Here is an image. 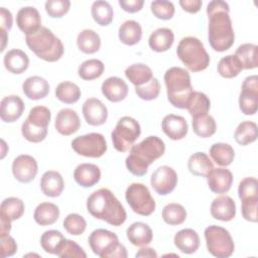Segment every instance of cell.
Wrapping results in <instances>:
<instances>
[{"instance_id":"cell-1","label":"cell","mask_w":258,"mask_h":258,"mask_svg":"<svg viewBox=\"0 0 258 258\" xmlns=\"http://www.w3.org/2000/svg\"><path fill=\"white\" fill-rule=\"evenodd\" d=\"M229 11V4L222 0L211 1L207 5L209 43L214 50L219 52L228 50L235 40Z\"/></svg>"},{"instance_id":"cell-2","label":"cell","mask_w":258,"mask_h":258,"mask_svg":"<svg viewBox=\"0 0 258 258\" xmlns=\"http://www.w3.org/2000/svg\"><path fill=\"white\" fill-rule=\"evenodd\" d=\"M87 210L96 219L119 227L125 223L127 214L116 196L109 188H100L87 199Z\"/></svg>"},{"instance_id":"cell-3","label":"cell","mask_w":258,"mask_h":258,"mask_svg":"<svg viewBox=\"0 0 258 258\" xmlns=\"http://www.w3.org/2000/svg\"><path fill=\"white\" fill-rule=\"evenodd\" d=\"M165 151V144L157 136H148L130 148L125 164L127 169L136 176L146 174L148 167Z\"/></svg>"},{"instance_id":"cell-4","label":"cell","mask_w":258,"mask_h":258,"mask_svg":"<svg viewBox=\"0 0 258 258\" xmlns=\"http://www.w3.org/2000/svg\"><path fill=\"white\" fill-rule=\"evenodd\" d=\"M167 99L178 109H186L187 102L194 92L188 72L179 67L169 68L164 74Z\"/></svg>"},{"instance_id":"cell-5","label":"cell","mask_w":258,"mask_h":258,"mask_svg":"<svg viewBox=\"0 0 258 258\" xmlns=\"http://www.w3.org/2000/svg\"><path fill=\"white\" fill-rule=\"evenodd\" d=\"M25 41L28 48L36 56L48 62L58 60L64 51L61 40L50 29L44 26H41L35 33L26 35Z\"/></svg>"},{"instance_id":"cell-6","label":"cell","mask_w":258,"mask_h":258,"mask_svg":"<svg viewBox=\"0 0 258 258\" xmlns=\"http://www.w3.org/2000/svg\"><path fill=\"white\" fill-rule=\"evenodd\" d=\"M176 54L182 63L194 73L202 72L210 64V55L203 42L194 36L183 37L179 41Z\"/></svg>"},{"instance_id":"cell-7","label":"cell","mask_w":258,"mask_h":258,"mask_svg":"<svg viewBox=\"0 0 258 258\" xmlns=\"http://www.w3.org/2000/svg\"><path fill=\"white\" fill-rule=\"evenodd\" d=\"M88 242L93 253L101 258H126L128 256L125 246L119 243L117 235L109 230H94Z\"/></svg>"},{"instance_id":"cell-8","label":"cell","mask_w":258,"mask_h":258,"mask_svg":"<svg viewBox=\"0 0 258 258\" xmlns=\"http://www.w3.org/2000/svg\"><path fill=\"white\" fill-rule=\"evenodd\" d=\"M51 119L50 110L45 106H35L30 109L26 120L21 125L23 137L32 143L45 139L48 124Z\"/></svg>"},{"instance_id":"cell-9","label":"cell","mask_w":258,"mask_h":258,"mask_svg":"<svg viewBox=\"0 0 258 258\" xmlns=\"http://www.w3.org/2000/svg\"><path fill=\"white\" fill-rule=\"evenodd\" d=\"M141 134V127L138 121L130 116H124L119 119L111 138L115 149L119 152L128 151Z\"/></svg>"},{"instance_id":"cell-10","label":"cell","mask_w":258,"mask_h":258,"mask_svg":"<svg viewBox=\"0 0 258 258\" xmlns=\"http://www.w3.org/2000/svg\"><path fill=\"white\" fill-rule=\"evenodd\" d=\"M206 245L209 253L218 258L230 257L235 250L233 238L228 230L212 225L205 230Z\"/></svg>"},{"instance_id":"cell-11","label":"cell","mask_w":258,"mask_h":258,"mask_svg":"<svg viewBox=\"0 0 258 258\" xmlns=\"http://www.w3.org/2000/svg\"><path fill=\"white\" fill-rule=\"evenodd\" d=\"M125 199L132 211L140 216H150L155 211V201L148 187L140 182H132L128 185Z\"/></svg>"},{"instance_id":"cell-12","label":"cell","mask_w":258,"mask_h":258,"mask_svg":"<svg viewBox=\"0 0 258 258\" xmlns=\"http://www.w3.org/2000/svg\"><path fill=\"white\" fill-rule=\"evenodd\" d=\"M72 148L82 156L98 158L107 151V142L101 133L93 132L76 137L72 141Z\"/></svg>"},{"instance_id":"cell-13","label":"cell","mask_w":258,"mask_h":258,"mask_svg":"<svg viewBox=\"0 0 258 258\" xmlns=\"http://www.w3.org/2000/svg\"><path fill=\"white\" fill-rule=\"evenodd\" d=\"M239 108L245 115H254L258 109V77H247L239 96Z\"/></svg>"},{"instance_id":"cell-14","label":"cell","mask_w":258,"mask_h":258,"mask_svg":"<svg viewBox=\"0 0 258 258\" xmlns=\"http://www.w3.org/2000/svg\"><path fill=\"white\" fill-rule=\"evenodd\" d=\"M150 184L156 194L166 196L174 190L177 184V173L172 167L161 165L151 174Z\"/></svg>"},{"instance_id":"cell-15","label":"cell","mask_w":258,"mask_h":258,"mask_svg":"<svg viewBox=\"0 0 258 258\" xmlns=\"http://www.w3.org/2000/svg\"><path fill=\"white\" fill-rule=\"evenodd\" d=\"M38 165L34 157L28 154L18 155L12 162V173L14 177L22 183L33 180L37 174Z\"/></svg>"},{"instance_id":"cell-16","label":"cell","mask_w":258,"mask_h":258,"mask_svg":"<svg viewBox=\"0 0 258 258\" xmlns=\"http://www.w3.org/2000/svg\"><path fill=\"white\" fill-rule=\"evenodd\" d=\"M16 24L25 35L35 33L41 28V17L38 10L33 6L20 8L16 14Z\"/></svg>"},{"instance_id":"cell-17","label":"cell","mask_w":258,"mask_h":258,"mask_svg":"<svg viewBox=\"0 0 258 258\" xmlns=\"http://www.w3.org/2000/svg\"><path fill=\"white\" fill-rule=\"evenodd\" d=\"M82 112L86 122L91 126H101L108 118V109L97 98H89L82 107Z\"/></svg>"},{"instance_id":"cell-18","label":"cell","mask_w":258,"mask_h":258,"mask_svg":"<svg viewBox=\"0 0 258 258\" xmlns=\"http://www.w3.org/2000/svg\"><path fill=\"white\" fill-rule=\"evenodd\" d=\"M54 127L60 135L69 136L76 133L80 129L81 120L75 110L63 108L56 114Z\"/></svg>"},{"instance_id":"cell-19","label":"cell","mask_w":258,"mask_h":258,"mask_svg":"<svg viewBox=\"0 0 258 258\" xmlns=\"http://www.w3.org/2000/svg\"><path fill=\"white\" fill-rule=\"evenodd\" d=\"M25 106L22 99L17 95H9L1 100L0 117L3 122L13 123L18 120L23 112Z\"/></svg>"},{"instance_id":"cell-20","label":"cell","mask_w":258,"mask_h":258,"mask_svg":"<svg viewBox=\"0 0 258 258\" xmlns=\"http://www.w3.org/2000/svg\"><path fill=\"white\" fill-rule=\"evenodd\" d=\"M211 215L214 219L219 221H232L236 216V204L234 200L225 195L217 197L212 202Z\"/></svg>"},{"instance_id":"cell-21","label":"cell","mask_w":258,"mask_h":258,"mask_svg":"<svg viewBox=\"0 0 258 258\" xmlns=\"http://www.w3.org/2000/svg\"><path fill=\"white\" fill-rule=\"evenodd\" d=\"M162 131L171 140H180L185 137L188 131L186 120L179 115L168 114L164 116L161 122Z\"/></svg>"},{"instance_id":"cell-22","label":"cell","mask_w":258,"mask_h":258,"mask_svg":"<svg viewBox=\"0 0 258 258\" xmlns=\"http://www.w3.org/2000/svg\"><path fill=\"white\" fill-rule=\"evenodd\" d=\"M209 188L215 194H225L230 190L233 183L232 172L224 167L213 168L207 176Z\"/></svg>"},{"instance_id":"cell-23","label":"cell","mask_w":258,"mask_h":258,"mask_svg":"<svg viewBox=\"0 0 258 258\" xmlns=\"http://www.w3.org/2000/svg\"><path fill=\"white\" fill-rule=\"evenodd\" d=\"M102 94L113 103L123 101L128 95V86L124 80L118 77L106 79L101 87Z\"/></svg>"},{"instance_id":"cell-24","label":"cell","mask_w":258,"mask_h":258,"mask_svg":"<svg viewBox=\"0 0 258 258\" xmlns=\"http://www.w3.org/2000/svg\"><path fill=\"white\" fill-rule=\"evenodd\" d=\"M75 181L83 187H91L97 184L101 178V170L94 163H81L74 171Z\"/></svg>"},{"instance_id":"cell-25","label":"cell","mask_w":258,"mask_h":258,"mask_svg":"<svg viewBox=\"0 0 258 258\" xmlns=\"http://www.w3.org/2000/svg\"><path fill=\"white\" fill-rule=\"evenodd\" d=\"M40 188L46 197H59L64 188V182L61 174L55 170L45 171L40 179Z\"/></svg>"},{"instance_id":"cell-26","label":"cell","mask_w":258,"mask_h":258,"mask_svg":"<svg viewBox=\"0 0 258 258\" xmlns=\"http://www.w3.org/2000/svg\"><path fill=\"white\" fill-rule=\"evenodd\" d=\"M22 91L28 99L40 100L48 95L49 84L45 79L39 76H32L23 82Z\"/></svg>"},{"instance_id":"cell-27","label":"cell","mask_w":258,"mask_h":258,"mask_svg":"<svg viewBox=\"0 0 258 258\" xmlns=\"http://www.w3.org/2000/svg\"><path fill=\"white\" fill-rule=\"evenodd\" d=\"M126 235L129 242L138 247H143L150 244L153 239L151 228L143 222H135L131 224L126 230Z\"/></svg>"},{"instance_id":"cell-28","label":"cell","mask_w":258,"mask_h":258,"mask_svg":"<svg viewBox=\"0 0 258 258\" xmlns=\"http://www.w3.org/2000/svg\"><path fill=\"white\" fill-rule=\"evenodd\" d=\"M175 247L184 254H192L200 247L199 234L189 228L178 231L173 238Z\"/></svg>"},{"instance_id":"cell-29","label":"cell","mask_w":258,"mask_h":258,"mask_svg":"<svg viewBox=\"0 0 258 258\" xmlns=\"http://www.w3.org/2000/svg\"><path fill=\"white\" fill-rule=\"evenodd\" d=\"M3 62L8 72L14 75H20L27 70L29 66V58L23 50L14 48L5 53Z\"/></svg>"},{"instance_id":"cell-30","label":"cell","mask_w":258,"mask_h":258,"mask_svg":"<svg viewBox=\"0 0 258 258\" xmlns=\"http://www.w3.org/2000/svg\"><path fill=\"white\" fill-rule=\"evenodd\" d=\"M174 41V34L171 29L167 27H160L155 29L148 38L149 47L156 52H163L168 50Z\"/></svg>"},{"instance_id":"cell-31","label":"cell","mask_w":258,"mask_h":258,"mask_svg":"<svg viewBox=\"0 0 258 258\" xmlns=\"http://www.w3.org/2000/svg\"><path fill=\"white\" fill-rule=\"evenodd\" d=\"M187 168L196 176L207 177L214 168V164L205 152H196L189 156Z\"/></svg>"},{"instance_id":"cell-32","label":"cell","mask_w":258,"mask_h":258,"mask_svg":"<svg viewBox=\"0 0 258 258\" xmlns=\"http://www.w3.org/2000/svg\"><path fill=\"white\" fill-rule=\"evenodd\" d=\"M59 217V209L56 205L48 202L40 203L34 210V221L40 226L54 224Z\"/></svg>"},{"instance_id":"cell-33","label":"cell","mask_w":258,"mask_h":258,"mask_svg":"<svg viewBox=\"0 0 258 258\" xmlns=\"http://www.w3.org/2000/svg\"><path fill=\"white\" fill-rule=\"evenodd\" d=\"M118 36L122 43L126 45H135L142 37L141 25L135 20H126L120 25Z\"/></svg>"},{"instance_id":"cell-34","label":"cell","mask_w":258,"mask_h":258,"mask_svg":"<svg viewBox=\"0 0 258 258\" xmlns=\"http://www.w3.org/2000/svg\"><path fill=\"white\" fill-rule=\"evenodd\" d=\"M77 45L84 53H95L101 47L100 35L92 29H84L78 34Z\"/></svg>"},{"instance_id":"cell-35","label":"cell","mask_w":258,"mask_h":258,"mask_svg":"<svg viewBox=\"0 0 258 258\" xmlns=\"http://www.w3.org/2000/svg\"><path fill=\"white\" fill-rule=\"evenodd\" d=\"M211 108L209 97L202 92L194 91L189 97L186 109L192 118H197L208 114Z\"/></svg>"},{"instance_id":"cell-36","label":"cell","mask_w":258,"mask_h":258,"mask_svg":"<svg viewBox=\"0 0 258 258\" xmlns=\"http://www.w3.org/2000/svg\"><path fill=\"white\" fill-rule=\"evenodd\" d=\"M243 70H253L258 67V46L253 43L241 44L235 52Z\"/></svg>"},{"instance_id":"cell-37","label":"cell","mask_w":258,"mask_h":258,"mask_svg":"<svg viewBox=\"0 0 258 258\" xmlns=\"http://www.w3.org/2000/svg\"><path fill=\"white\" fill-rule=\"evenodd\" d=\"M125 76L135 87L142 86L153 78L151 69L144 63H133L129 66L125 70Z\"/></svg>"},{"instance_id":"cell-38","label":"cell","mask_w":258,"mask_h":258,"mask_svg":"<svg viewBox=\"0 0 258 258\" xmlns=\"http://www.w3.org/2000/svg\"><path fill=\"white\" fill-rule=\"evenodd\" d=\"M210 156L218 165L228 166L234 160L235 151L230 144L218 142L211 146Z\"/></svg>"},{"instance_id":"cell-39","label":"cell","mask_w":258,"mask_h":258,"mask_svg":"<svg viewBox=\"0 0 258 258\" xmlns=\"http://www.w3.org/2000/svg\"><path fill=\"white\" fill-rule=\"evenodd\" d=\"M258 137V128L257 124L253 121H243L241 122L235 132L234 138L236 142L242 146L248 145L254 142Z\"/></svg>"},{"instance_id":"cell-40","label":"cell","mask_w":258,"mask_h":258,"mask_svg":"<svg viewBox=\"0 0 258 258\" xmlns=\"http://www.w3.org/2000/svg\"><path fill=\"white\" fill-rule=\"evenodd\" d=\"M91 14L93 19L101 26L109 25L114 18V11L109 2L98 0L93 2L91 7Z\"/></svg>"},{"instance_id":"cell-41","label":"cell","mask_w":258,"mask_h":258,"mask_svg":"<svg viewBox=\"0 0 258 258\" xmlns=\"http://www.w3.org/2000/svg\"><path fill=\"white\" fill-rule=\"evenodd\" d=\"M25 206L21 199L10 197L2 201L0 206V216H4L10 221L18 220L24 214Z\"/></svg>"},{"instance_id":"cell-42","label":"cell","mask_w":258,"mask_h":258,"mask_svg":"<svg viewBox=\"0 0 258 258\" xmlns=\"http://www.w3.org/2000/svg\"><path fill=\"white\" fill-rule=\"evenodd\" d=\"M55 97L64 104H74L81 98L82 92L78 85L72 82H61L55 88Z\"/></svg>"},{"instance_id":"cell-43","label":"cell","mask_w":258,"mask_h":258,"mask_svg":"<svg viewBox=\"0 0 258 258\" xmlns=\"http://www.w3.org/2000/svg\"><path fill=\"white\" fill-rule=\"evenodd\" d=\"M192 130L196 135L202 138H208L213 136L217 130V124L214 119L209 114L192 118Z\"/></svg>"},{"instance_id":"cell-44","label":"cell","mask_w":258,"mask_h":258,"mask_svg":"<svg viewBox=\"0 0 258 258\" xmlns=\"http://www.w3.org/2000/svg\"><path fill=\"white\" fill-rule=\"evenodd\" d=\"M105 70L104 63L97 58H91L83 61L79 69L78 75L81 79L85 81H92L100 78Z\"/></svg>"},{"instance_id":"cell-45","label":"cell","mask_w":258,"mask_h":258,"mask_svg":"<svg viewBox=\"0 0 258 258\" xmlns=\"http://www.w3.org/2000/svg\"><path fill=\"white\" fill-rule=\"evenodd\" d=\"M242 70L243 67L235 54H228L222 57L218 63V73L226 79L237 77Z\"/></svg>"},{"instance_id":"cell-46","label":"cell","mask_w":258,"mask_h":258,"mask_svg":"<svg viewBox=\"0 0 258 258\" xmlns=\"http://www.w3.org/2000/svg\"><path fill=\"white\" fill-rule=\"evenodd\" d=\"M162 219L163 221L170 225L176 226L182 224L186 219V211L180 204L170 203L167 204L162 210Z\"/></svg>"},{"instance_id":"cell-47","label":"cell","mask_w":258,"mask_h":258,"mask_svg":"<svg viewBox=\"0 0 258 258\" xmlns=\"http://www.w3.org/2000/svg\"><path fill=\"white\" fill-rule=\"evenodd\" d=\"M64 236L57 230L45 231L40 237V245L42 249L49 254H55L58 246L64 240Z\"/></svg>"},{"instance_id":"cell-48","label":"cell","mask_w":258,"mask_h":258,"mask_svg":"<svg viewBox=\"0 0 258 258\" xmlns=\"http://www.w3.org/2000/svg\"><path fill=\"white\" fill-rule=\"evenodd\" d=\"M56 256L60 258H86L87 254L84 251V249L78 245L75 241L64 239L60 245L58 246L56 253Z\"/></svg>"},{"instance_id":"cell-49","label":"cell","mask_w":258,"mask_h":258,"mask_svg":"<svg viewBox=\"0 0 258 258\" xmlns=\"http://www.w3.org/2000/svg\"><path fill=\"white\" fill-rule=\"evenodd\" d=\"M62 226L69 234L74 236H80L85 232L87 228V222L81 215L73 213L69 214L64 218Z\"/></svg>"},{"instance_id":"cell-50","label":"cell","mask_w":258,"mask_h":258,"mask_svg":"<svg viewBox=\"0 0 258 258\" xmlns=\"http://www.w3.org/2000/svg\"><path fill=\"white\" fill-rule=\"evenodd\" d=\"M136 95L145 101H151L158 97L160 93V83L156 78H152L148 83L135 87Z\"/></svg>"},{"instance_id":"cell-51","label":"cell","mask_w":258,"mask_h":258,"mask_svg":"<svg viewBox=\"0 0 258 258\" xmlns=\"http://www.w3.org/2000/svg\"><path fill=\"white\" fill-rule=\"evenodd\" d=\"M150 9L152 14L161 20H169L174 14V5L170 1L156 0L152 1L150 4Z\"/></svg>"},{"instance_id":"cell-52","label":"cell","mask_w":258,"mask_h":258,"mask_svg":"<svg viewBox=\"0 0 258 258\" xmlns=\"http://www.w3.org/2000/svg\"><path fill=\"white\" fill-rule=\"evenodd\" d=\"M71 7L69 0H48L44 4V8L48 16L51 18H60L67 14Z\"/></svg>"},{"instance_id":"cell-53","label":"cell","mask_w":258,"mask_h":258,"mask_svg":"<svg viewBox=\"0 0 258 258\" xmlns=\"http://www.w3.org/2000/svg\"><path fill=\"white\" fill-rule=\"evenodd\" d=\"M258 181L253 176H248L243 178L238 186V196L239 199L242 201L244 199L258 197Z\"/></svg>"},{"instance_id":"cell-54","label":"cell","mask_w":258,"mask_h":258,"mask_svg":"<svg viewBox=\"0 0 258 258\" xmlns=\"http://www.w3.org/2000/svg\"><path fill=\"white\" fill-rule=\"evenodd\" d=\"M257 205H258V197H252V198L242 200L241 211H242L243 218L245 220L252 223L257 222L258 220Z\"/></svg>"},{"instance_id":"cell-55","label":"cell","mask_w":258,"mask_h":258,"mask_svg":"<svg viewBox=\"0 0 258 258\" xmlns=\"http://www.w3.org/2000/svg\"><path fill=\"white\" fill-rule=\"evenodd\" d=\"M17 251V244L11 236L0 237V252L2 257H10Z\"/></svg>"},{"instance_id":"cell-56","label":"cell","mask_w":258,"mask_h":258,"mask_svg":"<svg viewBox=\"0 0 258 258\" xmlns=\"http://www.w3.org/2000/svg\"><path fill=\"white\" fill-rule=\"evenodd\" d=\"M143 0H119V5L121 8L129 13H136L140 11L143 7Z\"/></svg>"},{"instance_id":"cell-57","label":"cell","mask_w":258,"mask_h":258,"mask_svg":"<svg viewBox=\"0 0 258 258\" xmlns=\"http://www.w3.org/2000/svg\"><path fill=\"white\" fill-rule=\"evenodd\" d=\"M0 24H1V29L5 31H9L13 24L12 14L5 7L0 8Z\"/></svg>"},{"instance_id":"cell-58","label":"cell","mask_w":258,"mask_h":258,"mask_svg":"<svg viewBox=\"0 0 258 258\" xmlns=\"http://www.w3.org/2000/svg\"><path fill=\"white\" fill-rule=\"evenodd\" d=\"M203 2L201 0H180L179 5L188 13H197L201 10Z\"/></svg>"},{"instance_id":"cell-59","label":"cell","mask_w":258,"mask_h":258,"mask_svg":"<svg viewBox=\"0 0 258 258\" xmlns=\"http://www.w3.org/2000/svg\"><path fill=\"white\" fill-rule=\"evenodd\" d=\"M1 224H0V237H5L9 235L11 230V222L9 219H7L4 216H0Z\"/></svg>"},{"instance_id":"cell-60","label":"cell","mask_w":258,"mask_h":258,"mask_svg":"<svg viewBox=\"0 0 258 258\" xmlns=\"http://www.w3.org/2000/svg\"><path fill=\"white\" fill-rule=\"evenodd\" d=\"M136 257H142V258H156L157 257V253L155 252V250L153 248H150V247H144L139 249V251L136 253L135 255Z\"/></svg>"},{"instance_id":"cell-61","label":"cell","mask_w":258,"mask_h":258,"mask_svg":"<svg viewBox=\"0 0 258 258\" xmlns=\"http://www.w3.org/2000/svg\"><path fill=\"white\" fill-rule=\"evenodd\" d=\"M1 39H2V46H1V51H3L5 49V45H6V42L8 40V35H7V31L1 29Z\"/></svg>"}]
</instances>
